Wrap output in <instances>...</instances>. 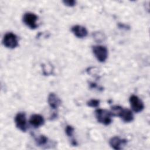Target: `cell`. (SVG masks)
<instances>
[{
    "instance_id": "4fadbf2b",
    "label": "cell",
    "mask_w": 150,
    "mask_h": 150,
    "mask_svg": "<svg viewBox=\"0 0 150 150\" xmlns=\"http://www.w3.org/2000/svg\"><path fill=\"white\" fill-rule=\"evenodd\" d=\"M87 104L89 107H97L100 104V100L97 99H91L87 103Z\"/></svg>"
},
{
    "instance_id": "8992f818",
    "label": "cell",
    "mask_w": 150,
    "mask_h": 150,
    "mask_svg": "<svg viewBox=\"0 0 150 150\" xmlns=\"http://www.w3.org/2000/svg\"><path fill=\"white\" fill-rule=\"evenodd\" d=\"M15 122L16 127L22 132H26L27 129L26 118L25 112H18L15 118Z\"/></svg>"
},
{
    "instance_id": "ba28073f",
    "label": "cell",
    "mask_w": 150,
    "mask_h": 150,
    "mask_svg": "<svg viewBox=\"0 0 150 150\" xmlns=\"http://www.w3.org/2000/svg\"><path fill=\"white\" fill-rule=\"evenodd\" d=\"M127 142V140L125 139H121L118 137H113L110 141L109 144L110 146L114 149L120 150L122 149V146H124Z\"/></svg>"
},
{
    "instance_id": "5bb4252c",
    "label": "cell",
    "mask_w": 150,
    "mask_h": 150,
    "mask_svg": "<svg viewBox=\"0 0 150 150\" xmlns=\"http://www.w3.org/2000/svg\"><path fill=\"white\" fill-rule=\"evenodd\" d=\"M74 131V128L71 125H67L66 127V129H65L66 134L69 137H71L73 135Z\"/></svg>"
},
{
    "instance_id": "30bf717a",
    "label": "cell",
    "mask_w": 150,
    "mask_h": 150,
    "mask_svg": "<svg viewBox=\"0 0 150 150\" xmlns=\"http://www.w3.org/2000/svg\"><path fill=\"white\" fill-rule=\"evenodd\" d=\"M29 122L32 126L35 128H38L43 125L45 122V120L42 115L35 114L30 116Z\"/></svg>"
},
{
    "instance_id": "7c38bea8",
    "label": "cell",
    "mask_w": 150,
    "mask_h": 150,
    "mask_svg": "<svg viewBox=\"0 0 150 150\" xmlns=\"http://www.w3.org/2000/svg\"><path fill=\"white\" fill-rule=\"evenodd\" d=\"M35 140H36V142L37 144L40 146V145H45L47 142L48 138L46 136L41 135L39 137L36 138Z\"/></svg>"
},
{
    "instance_id": "277c9868",
    "label": "cell",
    "mask_w": 150,
    "mask_h": 150,
    "mask_svg": "<svg viewBox=\"0 0 150 150\" xmlns=\"http://www.w3.org/2000/svg\"><path fill=\"white\" fill-rule=\"evenodd\" d=\"M4 45L9 49H14L18 46V39L16 35L12 32L6 33L3 38Z\"/></svg>"
},
{
    "instance_id": "8fae6325",
    "label": "cell",
    "mask_w": 150,
    "mask_h": 150,
    "mask_svg": "<svg viewBox=\"0 0 150 150\" xmlns=\"http://www.w3.org/2000/svg\"><path fill=\"white\" fill-rule=\"evenodd\" d=\"M47 102L50 107L53 109H57L61 104L60 98L53 93L49 94L47 98Z\"/></svg>"
},
{
    "instance_id": "3957f363",
    "label": "cell",
    "mask_w": 150,
    "mask_h": 150,
    "mask_svg": "<svg viewBox=\"0 0 150 150\" xmlns=\"http://www.w3.org/2000/svg\"><path fill=\"white\" fill-rule=\"evenodd\" d=\"M93 52L96 59L100 62H104L108 57V50L106 47L101 45H96L92 47Z\"/></svg>"
},
{
    "instance_id": "5b68a950",
    "label": "cell",
    "mask_w": 150,
    "mask_h": 150,
    "mask_svg": "<svg viewBox=\"0 0 150 150\" xmlns=\"http://www.w3.org/2000/svg\"><path fill=\"white\" fill-rule=\"evenodd\" d=\"M38 18V17L36 14L32 12H26L23 16V22L29 28L35 29L38 27L36 23Z\"/></svg>"
},
{
    "instance_id": "7a4b0ae2",
    "label": "cell",
    "mask_w": 150,
    "mask_h": 150,
    "mask_svg": "<svg viewBox=\"0 0 150 150\" xmlns=\"http://www.w3.org/2000/svg\"><path fill=\"white\" fill-rule=\"evenodd\" d=\"M95 116L98 122L105 125H108L112 122V115L110 111L98 108L95 111Z\"/></svg>"
},
{
    "instance_id": "9c48e42d",
    "label": "cell",
    "mask_w": 150,
    "mask_h": 150,
    "mask_svg": "<svg viewBox=\"0 0 150 150\" xmlns=\"http://www.w3.org/2000/svg\"><path fill=\"white\" fill-rule=\"evenodd\" d=\"M71 30L73 33L78 38H83L87 35V30L86 28L81 25H76L71 27Z\"/></svg>"
},
{
    "instance_id": "52a82bcc",
    "label": "cell",
    "mask_w": 150,
    "mask_h": 150,
    "mask_svg": "<svg viewBox=\"0 0 150 150\" xmlns=\"http://www.w3.org/2000/svg\"><path fill=\"white\" fill-rule=\"evenodd\" d=\"M131 107L135 112L142 111L144 108V104L142 100L137 96L132 95L129 99Z\"/></svg>"
},
{
    "instance_id": "9a60e30c",
    "label": "cell",
    "mask_w": 150,
    "mask_h": 150,
    "mask_svg": "<svg viewBox=\"0 0 150 150\" xmlns=\"http://www.w3.org/2000/svg\"><path fill=\"white\" fill-rule=\"evenodd\" d=\"M63 3H64L66 5L69 6H73L75 5L76 4V1H63Z\"/></svg>"
},
{
    "instance_id": "6da1fadb",
    "label": "cell",
    "mask_w": 150,
    "mask_h": 150,
    "mask_svg": "<svg viewBox=\"0 0 150 150\" xmlns=\"http://www.w3.org/2000/svg\"><path fill=\"white\" fill-rule=\"evenodd\" d=\"M112 116L120 117L124 122H131L134 120L132 112L127 108H124L120 105H114L111 107L110 110Z\"/></svg>"
}]
</instances>
